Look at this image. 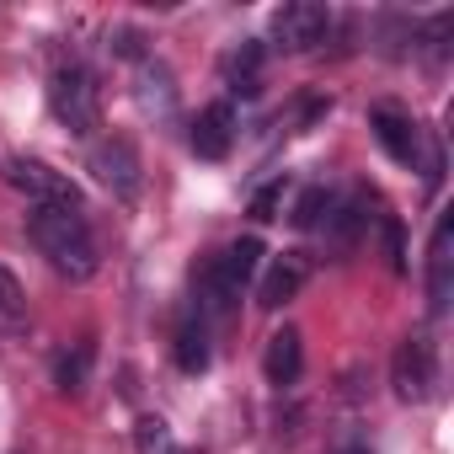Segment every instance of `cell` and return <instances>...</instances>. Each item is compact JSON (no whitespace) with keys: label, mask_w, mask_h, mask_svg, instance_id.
I'll use <instances>...</instances> for the list:
<instances>
[{"label":"cell","mask_w":454,"mask_h":454,"mask_svg":"<svg viewBox=\"0 0 454 454\" xmlns=\"http://www.w3.org/2000/svg\"><path fill=\"white\" fill-rule=\"evenodd\" d=\"M27 236L49 257L54 273H65L75 284H86L97 273V241H91V224H86L81 208H54V203L33 208L27 214Z\"/></svg>","instance_id":"1"},{"label":"cell","mask_w":454,"mask_h":454,"mask_svg":"<svg viewBox=\"0 0 454 454\" xmlns=\"http://www.w3.org/2000/svg\"><path fill=\"white\" fill-rule=\"evenodd\" d=\"M262 241L257 236H241V241H231L219 257H208L203 262V273H198V289H203V305L208 310H231V300H241V289L257 278V268H262Z\"/></svg>","instance_id":"2"},{"label":"cell","mask_w":454,"mask_h":454,"mask_svg":"<svg viewBox=\"0 0 454 454\" xmlns=\"http://www.w3.org/2000/svg\"><path fill=\"white\" fill-rule=\"evenodd\" d=\"M49 107H54V118H59L70 134H91V129L102 123V91H97V75H91L86 65H65V70H54V81H49Z\"/></svg>","instance_id":"3"},{"label":"cell","mask_w":454,"mask_h":454,"mask_svg":"<svg viewBox=\"0 0 454 454\" xmlns=\"http://www.w3.org/2000/svg\"><path fill=\"white\" fill-rule=\"evenodd\" d=\"M369 129H374V139L385 145V155L395 160V166H427L422 176H427V187H438V176H443V155L433 150V145H422V129L406 118V113H395V107H374L369 113Z\"/></svg>","instance_id":"4"},{"label":"cell","mask_w":454,"mask_h":454,"mask_svg":"<svg viewBox=\"0 0 454 454\" xmlns=\"http://www.w3.org/2000/svg\"><path fill=\"white\" fill-rule=\"evenodd\" d=\"M390 385H395V395L401 401H427L433 390H438V348H433V337L427 332H411L401 348H395V364H390Z\"/></svg>","instance_id":"5"},{"label":"cell","mask_w":454,"mask_h":454,"mask_svg":"<svg viewBox=\"0 0 454 454\" xmlns=\"http://www.w3.org/2000/svg\"><path fill=\"white\" fill-rule=\"evenodd\" d=\"M86 166H91V176H97L113 198H123V203L139 198V182H145V176H139V155H134L129 139H113V134L97 139L91 155H86Z\"/></svg>","instance_id":"6"},{"label":"cell","mask_w":454,"mask_h":454,"mask_svg":"<svg viewBox=\"0 0 454 454\" xmlns=\"http://www.w3.org/2000/svg\"><path fill=\"white\" fill-rule=\"evenodd\" d=\"M6 182H12L17 192H27L38 208H43V203H54V208H81V192H75V182H70L65 171H54L49 160H33V155H22V160H12V166H6Z\"/></svg>","instance_id":"7"},{"label":"cell","mask_w":454,"mask_h":454,"mask_svg":"<svg viewBox=\"0 0 454 454\" xmlns=\"http://www.w3.org/2000/svg\"><path fill=\"white\" fill-rule=\"evenodd\" d=\"M326 33H332V12L316 6V0H294V6H278V12H273V38H278L289 54L316 49Z\"/></svg>","instance_id":"8"},{"label":"cell","mask_w":454,"mask_h":454,"mask_svg":"<svg viewBox=\"0 0 454 454\" xmlns=\"http://www.w3.org/2000/svg\"><path fill=\"white\" fill-rule=\"evenodd\" d=\"M454 300V219L438 214L433 241H427V310L443 316Z\"/></svg>","instance_id":"9"},{"label":"cell","mask_w":454,"mask_h":454,"mask_svg":"<svg viewBox=\"0 0 454 454\" xmlns=\"http://www.w3.org/2000/svg\"><path fill=\"white\" fill-rule=\"evenodd\" d=\"M231 145H236V107L231 102L203 107L198 123H192V150L203 160H224V155H231Z\"/></svg>","instance_id":"10"},{"label":"cell","mask_w":454,"mask_h":454,"mask_svg":"<svg viewBox=\"0 0 454 454\" xmlns=\"http://www.w3.org/2000/svg\"><path fill=\"white\" fill-rule=\"evenodd\" d=\"M305 278H310V262H305L300 252L273 257V268H268V273H262V284H257V305H268V310L289 305V300L305 289Z\"/></svg>","instance_id":"11"},{"label":"cell","mask_w":454,"mask_h":454,"mask_svg":"<svg viewBox=\"0 0 454 454\" xmlns=\"http://www.w3.org/2000/svg\"><path fill=\"white\" fill-rule=\"evenodd\" d=\"M134 97H139V107L150 118H171L176 113V81H171V70L155 65V59H145L139 75H134Z\"/></svg>","instance_id":"12"},{"label":"cell","mask_w":454,"mask_h":454,"mask_svg":"<svg viewBox=\"0 0 454 454\" xmlns=\"http://www.w3.org/2000/svg\"><path fill=\"white\" fill-rule=\"evenodd\" d=\"M300 369H305V342H300V332H294V326L273 332V337H268V353H262V374H268L273 385H294Z\"/></svg>","instance_id":"13"},{"label":"cell","mask_w":454,"mask_h":454,"mask_svg":"<svg viewBox=\"0 0 454 454\" xmlns=\"http://www.w3.org/2000/svg\"><path fill=\"white\" fill-rule=\"evenodd\" d=\"M257 70H262V43L257 38H247L241 49H231V54H224L219 59V75H224V86H231V91H257Z\"/></svg>","instance_id":"14"},{"label":"cell","mask_w":454,"mask_h":454,"mask_svg":"<svg viewBox=\"0 0 454 454\" xmlns=\"http://www.w3.org/2000/svg\"><path fill=\"white\" fill-rule=\"evenodd\" d=\"M176 369L182 374H203L208 369V332H203V321H182L176 326Z\"/></svg>","instance_id":"15"},{"label":"cell","mask_w":454,"mask_h":454,"mask_svg":"<svg viewBox=\"0 0 454 454\" xmlns=\"http://www.w3.org/2000/svg\"><path fill=\"white\" fill-rule=\"evenodd\" d=\"M134 449H139V454H182V449H176V433H171L160 417H139V422H134Z\"/></svg>","instance_id":"16"},{"label":"cell","mask_w":454,"mask_h":454,"mask_svg":"<svg viewBox=\"0 0 454 454\" xmlns=\"http://www.w3.org/2000/svg\"><path fill=\"white\" fill-rule=\"evenodd\" d=\"M321 219H332V192L326 187H305L294 198V224H300V231H316Z\"/></svg>","instance_id":"17"},{"label":"cell","mask_w":454,"mask_h":454,"mask_svg":"<svg viewBox=\"0 0 454 454\" xmlns=\"http://www.w3.org/2000/svg\"><path fill=\"white\" fill-rule=\"evenodd\" d=\"M86 364H91V348H75V353H65V358H59V369H54L59 390H81V385H86Z\"/></svg>","instance_id":"18"},{"label":"cell","mask_w":454,"mask_h":454,"mask_svg":"<svg viewBox=\"0 0 454 454\" xmlns=\"http://www.w3.org/2000/svg\"><path fill=\"white\" fill-rule=\"evenodd\" d=\"M380 236H385V252H390V268L406 273V236H401V219H380Z\"/></svg>","instance_id":"19"},{"label":"cell","mask_w":454,"mask_h":454,"mask_svg":"<svg viewBox=\"0 0 454 454\" xmlns=\"http://www.w3.org/2000/svg\"><path fill=\"white\" fill-rule=\"evenodd\" d=\"M278 208H284V182H268L252 198V219H278Z\"/></svg>","instance_id":"20"},{"label":"cell","mask_w":454,"mask_h":454,"mask_svg":"<svg viewBox=\"0 0 454 454\" xmlns=\"http://www.w3.org/2000/svg\"><path fill=\"white\" fill-rule=\"evenodd\" d=\"M0 310H22V284H17V273L6 268V262H0Z\"/></svg>","instance_id":"21"},{"label":"cell","mask_w":454,"mask_h":454,"mask_svg":"<svg viewBox=\"0 0 454 454\" xmlns=\"http://www.w3.org/2000/svg\"><path fill=\"white\" fill-rule=\"evenodd\" d=\"M113 49H118V54H139V33H129V27H123V33L113 38Z\"/></svg>","instance_id":"22"},{"label":"cell","mask_w":454,"mask_h":454,"mask_svg":"<svg viewBox=\"0 0 454 454\" xmlns=\"http://www.w3.org/2000/svg\"><path fill=\"white\" fill-rule=\"evenodd\" d=\"M342 454H369V449H364V443H353V449H342Z\"/></svg>","instance_id":"23"}]
</instances>
